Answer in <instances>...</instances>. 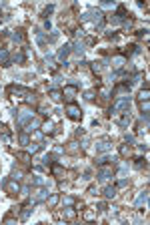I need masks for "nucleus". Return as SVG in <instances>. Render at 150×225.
Masks as SVG:
<instances>
[{"instance_id": "f257e3e1", "label": "nucleus", "mask_w": 150, "mask_h": 225, "mask_svg": "<svg viewBox=\"0 0 150 225\" xmlns=\"http://www.w3.org/2000/svg\"><path fill=\"white\" fill-rule=\"evenodd\" d=\"M66 115L72 119V121H80V119H82V111H80V107H78V105H74V103H68L66 105Z\"/></svg>"}, {"instance_id": "a211bd4d", "label": "nucleus", "mask_w": 150, "mask_h": 225, "mask_svg": "<svg viewBox=\"0 0 150 225\" xmlns=\"http://www.w3.org/2000/svg\"><path fill=\"white\" fill-rule=\"evenodd\" d=\"M148 109H150V105H148V101H140V111H142L144 115L148 113Z\"/></svg>"}, {"instance_id": "6ab92c4d", "label": "nucleus", "mask_w": 150, "mask_h": 225, "mask_svg": "<svg viewBox=\"0 0 150 225\" xmlns=\"http://www.w3.org/2000/svg\"><path fill=\"white\" fill-rule=\"evenodd\" d=\"M120 155H122V157H128V155H130V147H128V145H122V147H120Z\"/></svg>"}, {"instance_id": "39448f33", "label": "nucleus", "mask_w": 150, "mask_h": 225, "mask_svg": "<svg viewBox=\"0 0 150 225\" xmlns=\"http://www.w3.org/2000/svg\"><path fill=\"white\" fill-rule=\"evenodd\" d=\"M32 115H34V111H30L28 107H24L22 111H20V115H18V123H20V125H24V123H26Z\"/></svg>"}, {"instance_id": "f3484780", "label": "nucleus", "mask_w": 150, "mask_h": 225, "mask_svg": "<svg viewBox=\"0 0 150 225\" xmlns=\"http://www.w3.org/2000/svg\"><path fill=\"white\" fill-rule=\"evenodd\" d=\"M108 141H106V139H104V141H100V143H98V145H96V149L98 151H106V149H108Z\"/></svg>"}, {"instance_id": "a878e982", "label": "nucleus", "mask_w": 150, "mask_h": 225, "mask_svg": "<svg viewBox=\"0 0 150 225\" xmlns=\"http://www.w3.org/2000/svg\"><path fill=\"white\" fill-rule=\"evenodd\" d=\"M84 219H88V221L94 219V211H86V213H84Z\"/></svg>"}, {"instance_id": "cd10ccee", "label": "nucleus", "mask_w": 150, "mask_h": 225, "mask_svg": "<svg viewBox=\"0 0 150 225\" xmlns=\"http://www.w3.org/2000/svg\"><path fill=\"white\" fill-rule=\"evenodd\" d=\"M72 203H74V199H72V197H64V205H72Z\"/></svg>"}, {"instance_id": "7c9ffc66", "label": "nucleus", "mask_w": 150, "mask_h": 225, "mask_svg": "<svg viewBox=\"0 0 150 225\" xmlns=\"http://www.w3.org/2000/svg\"><path fill=\"white\" fill-rule=\"evenodd\" d=\"M144 167V163H142V159H136V169H142Z\"/></svg>"}, {"instance_id": "b1692460", "label": "nucleus", "mask_w": 150, "mask_h": 225, "mask_svg": "<svg viewBox=\"0 0 150 225\" xmlns=\"http://www.w3.org/2000/svg\"><path fill=\"white\" fill-rule=\"evenodd\" d=\"M92 70H94V73H100V70H102V65H100V62H94V65H92Z\"/></svg>"}, {"instance_id": "ddd939ff", "label": "nucleus", "mask_w": 150, "mask_h": 225, "mask_svg": "<svg viewBox=\"0 0 150 225\" xmlns=\"http://www.w3.org/2000/svg\"><path fill=\"white\" fill-rule=\"evenodd\" d=\"M68 54H70V46H64V48H60V50H58V58H60V61L68 58Z\"/></svg>"}, {"instance_id": "6e6552de", "label": "nucleus", "mask_w": 150, "mask_h": 225, "mask_svg": "<svg viewBox=\"0 0 150 225\" xmlns=\"http://www.w3.org/2000/svg\"><path fill=\"white\" fill-rule=\"evenodd\" d=\"M48 97H50V101H54V103H60V101H62V91H56V88H52V91L48 92Z\"/></svg>"}, {"instance_id": "bb28decb", "label": "nucleus", "mask_w": 150, "mask_h": 225, "mask_svg": "<svg viewBox=\"0 0 150 225\" xmlns=\"http://www.w3.org/2000/svg\"><path fill=\"white\" fill-rule=\"evenodd\" d=\"M14 40H16V42L22 40V34H20V30H16V32H14Z\"/></svg>"}, {"instance_id": "f03ea898", "label": "nucleus", "mask_w": 150, "mask_h": 225, "mask_svg": "<svg viewBox=\"0 0 150 225\" xmlns=\"http://www.w3.org/2000/svg\"><path fill=\"white\" fill-rule=\"evenodd\" d=\"M4 189H6L8 195H18V193H20V185H18V181H16V179H12V181H8V183H4Z\"/></svg>"}, {"instance_id": "2eb2a0df", "label": "nucleus", "mask_w": 150, "mask_h": 225, "mask_svg": "<svg viewBox=\"0 0 150 225\" xmlns=\"http://www.w3.org/2000/svg\"><path fill=\"white\" fill-rule=\"evenodd\" d=\"M0 61H2V65L4 66H8V65H10V61H8V52H6V50H0Z\"/></svg>"}, {"instance_id": "20e7f679", "label": "nucleus", "mask_w": 150, "mask_h": 225, "mask_svg": "<svg viewBox=\"0 0 150 225\" xmlns=\"http://www.w3.org/2000/svg\"><path fill=\"white\" fill-rule=\"evenodd\" d=\"M112 167H102V165H100V171H98V179H100V181H108L110 179V177H112Z\"/></svg>"}, {"instance_id": "1a4fd4ad", "label": "nucleus", "mask_w": 150, "mask_h": 225, "mask_svg": "<svg viewBox=\"0 0 150 225\" xmlns=\"http://www.w3.org/2000/svg\"><path fill=\"white\" fill-rule=\"evenodd\" d=\"M62 217L64 219H74L76 217V209L74 207H66V209L62 211Z\"/></svg>"}, {"instance_id": "412c9836", "label": "nucleus", "mask_w": 150, "mask_h": 225, "mask_svg": "<svg viewBox=\"0 0 150 225\" xmlns=\"http://www.w3.org/2000/svg\"><path fill=\"white\" fill-rule=\"evenodd\" d=\"M18 141H20V143H22V145H28V141H30V137H28V135H26V133H22V135H20V137H18Z\"/></svg>"}, {"instance_id": "9d476101", "label": "nucleus", "mask_w": 150, "mask_h": 225, "mask_svg": "<svg viewBox=\"0 0 150 225\" xmlns=\"http://www.w3.org/2000/svg\"><path fill=\"white\" fill-rule=\"evenodd\" d=\"M40 131H42V133H48V135H50V133H54V125H52L50 121H48V123H42V125H40Z\"/></svg>"}, {"instance_id": "2f4dec72", "label": "nucleus", "mask_w": 150, "mask_h": 225, "mask_svg": "<svg viewBox=\"0 0 150 225\" xmlns=\"http://www.w3.org/2000/svg\"><path fill=\"white\" fill-rule=\"evenodd\" d=\"M126 185H128V181H126V179H122V181L118 183V187H126Z\"/></svg>"}, {"instance_id": "423d86ee", "label": "nucleus", "mask_w": 150, "mask_h": 225, "mask_svg": "<svg viewBox=\"0 0 150 225\" xmlns=\"http://www.w3.org/2000/svg\"><path fill=\"white\" fill-rule=\"evenodd\" d=\"M58 201H60V195H58V193H52L48 199H46V205H48V209H54V207L58 205Z\"/></svg>"}, {"instance_id": "5701e85b", "label": "nucleus", "mask_w": 150, "mask_h": 225, "mask_svg": "<svg viewBox=\"0 0 150 225\" xmlns=\"http://www.w3.org/2000/svg\"><path fill=\"white\" fill-rule=\"evenodd\" d=\"M84 99H86V101H92L94 99V91H86V92H84Z\"/></svg>"}, {"instance_id": "aec40b11", "label": "nucleus", "mask_w": 150, "mask_h": 225, "mask_svg": "<svg viewBox=\"0 0 150 225\" xmlns=\"http://www.w3.org/2000/svg\"><path fill=\"white\" fill-rule=\"evenodd\" d=\"M146 199H148V193L144 191V193H142V195L138 197V201H136V205H142V203H146Z\"/></svg>"}, {"instance_id": "4468645a", "label": "nucleus", "mask_w": 150, "mask_h": 225, "mask_svg": "<svg viewBox=\"0 0 150 225\" xmlns=\"http://www.w3.org/2000/svg\"><path fill=\"white\" fill-rule=\"evenodd\" d=\"M16 157H18L22 163H30V159H32V155H30V153H16Z\"/></svg>"}, {"instance_id": "9b49d317", "label": "nucleus", "mask_w": 150, "mask_h": 225, "mask_svg": "<svg viewBox=\"0 0 150 225\" xmlns=\"http://www.w3.org/2000/svg\"><path fill=\"white\" fill-rule=\"evenodd\" d=\"M114 195H116V187H114V185H108V187L104 189V197L106 199H112Z\"/></svg>"}, {"instance_id": "4be33fe9", "label": "nucleus", "mask_w": 150, "mask_h": 225, "mask_svg": "<svg viewBox=\"0 0 150 225\" xmlns=\"http://www.w3.org/2000/svg\"><path fill=\"white\" fill-rule=\"evenodd\" d=\"M38 125H40L38 121H30V123H28V127H26V131H28V133H32V127H38Z\"/></svg>"}, {"instance_id": "c756f323", "label": "nucleus", "mask_w": 150, "mask_h": 225, "mask_svg": "<svg viewBox=\"0 0 150 225\" xmlns=\"http://www.w3.org/2000/svg\"><path fill=\"white\" fill-rule=\"evenodd\" d=\"M132 24H134V20H126V22H124V28H132Z\"/></svg>"}, {"instance_id": "f8f14e48", "label": "nucleus", "mask_w": 150, "mask_h": 225, "mask_svg": "<svg viewBox=\"0 0 150 225\" xmlns=\"http://www.w3.org/2000/svg\"><path fill=\"white\" fill-rule=\"evenodd\" d=\"M78 149H80V145H78L76 141H72L70 145L66 147V153H70V155H76V153H78Z\"/></svg>"}, {"instance_id": "0eeeda50", "label": "nucleus", "mask_w": 150, "mask_h": 225, "mask_svg": "<svg viewBox=\"0 0 150 225\" xmlns=\"http://www.w3.org/2000/svg\"><path fill=\"white\" fill-rule=\"evenodd\" d=\"M112 65H114V69H122V66L126 65V56H122V54H120V56H114Z\"/></svg>"}, {"instance_id": "393cba45", "label": "nucleus", "mask_w": 150, "mask_h": 225, "mask_svg": "<svg viewBox=\"0 0 150 225\" xmlns=\"http://www.w3.org/2000/svg\"><path fill=\"white\" fill-rule=\"evenodd\" d=\"M30 211H32V209H30V207H26V209L22 211V215H20V217H22V219H26L28 215H30Z\"/></svg>"}, {"instance_id": "dca6fc26", "label": "nucleus", "mask_w": 150, "mask_h": 225, "mask_svg": "<svg viewBox=\"0 0 150 225\" xmlns=\"http://www.w3.org/2000/svg\"><path fill=\"white\" fill-rule=\"evenodd\" d=\"M138 99L140 101H148L150 99V91H148V88H142V91H140V95H138Z\"/></svg>"}, {"instance_id": "7ed1b4c3", "label": "nucleus", "mask_w": 150, "mask_h": 225, "mask_svg": "<svg viewBox=\"0 0 150 225\" xmlns=\"http://www.w3.org/2000/svg\"><path fill=\"white\" fill-rule=\"evenodd\" d=\"M76 92H78V87H76V84H66L64 91H62V97H66L68 101H72L76 97Z\"/></svg>"}, {"instance_id": "c85d7f7f", "label": "nucleus", "mask_w": 150, "mask_h": 225, "mask_svg": "<svg viewBox=\"0 0 150 225\" xmlns=\"http://www.w3.org/2000/svg\"><path fill=\"white\" fill-rule=\"evenodd\" d=\"M20 177H22V173H18V171H14V173H12V179H16V181H18Z\"/></svg>"}]
</instances>
